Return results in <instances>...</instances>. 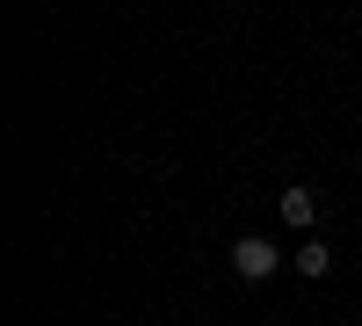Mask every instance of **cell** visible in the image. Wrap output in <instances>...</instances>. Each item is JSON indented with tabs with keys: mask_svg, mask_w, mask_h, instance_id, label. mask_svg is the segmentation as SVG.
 I'll use <instances>...</instances> for the list:
<instances>
[{
	"mask_svg": "<svg viewBox=\"0 0 362 326\" xmlns=\"http://www.w3.org/2000/svg\"><path fill=\"white\" fill-rule=\"evenodd\" d=\"M276 240H261V232H247V240H232V269L239 276H247V283H268V276H276Z\"/></svg>",
	"mask_w": 362,
	"mask_h": 326,
	"instance_id": "obj_1",
	"label": "cell"
},
{
	"mask_svg": "<svg viewBox=\"0 0 362 326\" xmlns=\"http://www.w3.org/2000/svg\"><path fill=\"white\" fill-rule=\"evenodd\" d=\"M276 211H283V225H290V232H305V225L319 218V196H312V189H283Z\"/></svg>",
	"mask_w": 362,
	"mask_h": 326,
	"instance_id": "obj_2",
	"label": "cell"
},
{
	"mask_svg": "<svg viewBox=\"0 0 362 326\" xmlns=\"http://www.w3.org/2000/svg\"><path fill=\"white\" fill-rule=\"evenodd\" d=\"M326 269H334V247H326V240H305V247H297V276H326Z\"/></svg>",
	"mask_w": 362,
	"mask_h": 326,
	"instance_id": "obj_3",
	"label": "cell"
}]
</instances>
